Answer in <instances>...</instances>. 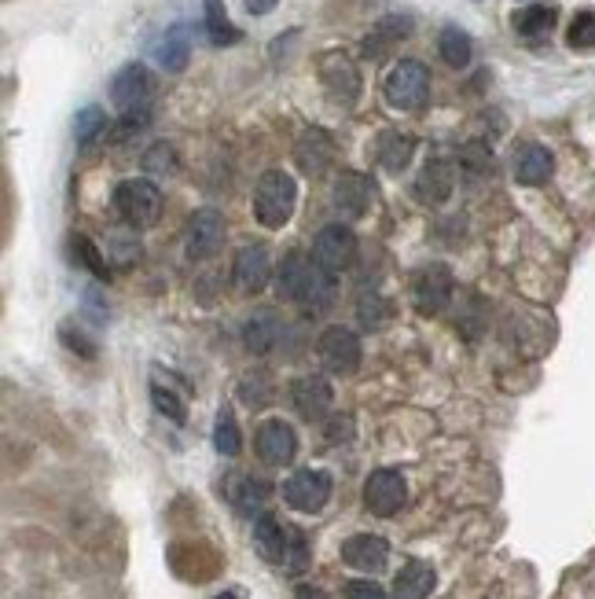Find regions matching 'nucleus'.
I'll return each instance as SVG.
<instances>
[{
	"label": "nucleus",
	"instance_id": "nucleus-38",
	"mask_svg": "<svg viewBox=\"0 0 595 599\" xmlns=\"http://www.w3.org/2000/svg\"><path fill=\"white\" fill-rule=\"evenodd\" d=\"M74 254L81 258V265H89L96 276H107V258H100V247L89 236H74Z\"/></svg>",
	"mask_w": 595,
	"mask_h": 599
},
{
	"label": "nucleus",
	"instance_id": "nucleus-2",
	"mask_svg": "<svg viewBox=\"0 0 595 599\" xmlns=\"http://www.w3.org/2000/svg\"><path fill=\"white\" fill-rule=\"evenodd\" d=\"M382 92L397 111H419L430 96V70L419 59H401L382 81Z\"/></svg>",
	"mask_w": 595,
	"mask_h": 599
},
{
	"label": "nucleus",
	"instance_id": "nucleus-33",
	"mask_svg": "<svg viewBox=\"0 0 595 599\" xmlns=\"http://www.w3.org/2000/svg\"><path fill=\"white\" fill-rule=\"evenodd\" d=\"M107 133V114L100 111V107H85V111H78V118H74V136H78L81 147H89L96 136Z\"/></svg>",
	"mask_w": 595,
	"mask_h": 599
},
{
	"label": "nucleus",
	"instance_id": "nucleus-42",
	"mask_svg": "<svg viewBox=\"0 0 595 599\" xmlns=\"http://www.w3.org/2000/svg\"><path fill=\"white\" fill-rule=\"evenodd\" d=\"M305 563H309V548H305V533L294 530L291 526V548H287V570L291 574H298V570H305Z\"/></svg>",
	"mask_w": 595,
	"mask_h": 599
},
{
	"label": "nucleus",
	"instance_id": "nucleus-10",
	"mask_svg": "<svg viewBox=\"0 0 595 599\" xmlns=\"http://www.w3.org/2000/svg\"><path fill=\"white\" fill-rule=\"evenodd\" d=\"M254 449L269 467H287L298 456V434H294L291 423L283 419H265L258 427V438H254Z\"/></svg>",
	"mask_w": 595,
	"mask_h": 599
},
{
	"label": "nucleus",
	"instance_id": "nucleus-4",
	"mask_svg": "<svg viewBox=\"0 0 595 599\" xmlns=\"http://www.w3.org/2000/svg\"><path fill=\"white\" fill-rule=\"evenodd\" d=\"M452 291H456V276H452L449 265H423L416 272V280H412V302L423 317H438L445 313L452 302Z\"/></svg>",
	"mask_w": 595,
	"mask_h": 599
},
{
	"label": "nucleus",
	"instance_id": "nucleus-1",
	"mask_svg": "<svg viewBox=\"0 0 595 599\" xmlns=\"http://www.w3.org/2000/svg\"><path fill=\"white\" fill-rule=\"evenodd\" d=\"M294 203H298V184L291 173L269 170L261 173L258 188H254V217L265 228H283L291 221Z\"/></svg>",
	"mask_w": 595,
	"mask_h": 599
},
{
	"label": "nucleus",
	"instance_id": "nucleus-18",
	"mask_svg": "<svg viewBox=\"0 0 595 599\" xmlns=\"http://www.w3.org/2000/svg\"><path fill=\"white\" fill-rule=\"evenodd\" d=\"M555 170V159L544 144H522L515 151V181L526 184V188H537L544 184Z\"/></svg>",
	"mask_w": 595,
	"mask_h": 599
},
{
	"label": "nucleus",
	"instance_id": "nucleus-32",
	"mask_svg": "<svg viewBox=\"0 0 595 599\" xmlns=\"http://www.w3.org/2000/svg\"><path fill=\"white\" fill-rule=\"evenodd\" d=\"M155 59L166 70H184V63H188V37H184V30H169L155 45Z\"/></svg>",
	"mask_w": 595,
	"mask_h": 599
},
{
	"label": "nucleus",
	"instance_id": "nucleus-30",
	"mask_svg": "<svg viewBox=\"0 0 595 599\" xmlns=\"http://www.w3.org/2000/svg\"><path fill=\"white\" fill-rule=\"evenodd\" d=\"M203 8H206V34H210V41H214V45H236L243 34L228 23L225 4H221V0H203Z\"/></svg>",
	"mask_w": 595,
	"mask_h": 599
},
{
	"label": "nucleus",
	"instance_id": "nucleus-22",
	"mask_svg": "<svg viewBox=\"0 0 595 599\" xmlns=\"http://www.w3.org/2000/svg\"><path fill=\"white\" fill-rule=\"evenodd\" d=\"M452 188H456V173H452L449 162H441V159L427 162L423 173H419V181H416V195L430 206L449 203Z\"/></svg>",
	"mask_w": 595,
	"mask_h": 599
},
{
	"label": "nucleus",
	"instance_id": "nucleus-23",
	"mask_svg": "<svg viewBox=\"0 0 595 599\" xmlns=\"http://www.w3.org/2000/svg\"><path fill=\"white\" fill-rule=\"evenodd\" d=\"M331 298H335V276L313 258V269H309V276H305L302 283V294H298L294 302H298L305 313H324V309L331 306Z\"/></svg>",
	"mask_w": 595,
	"mask_h": 599
},
{
	"label": "nucleus",
	"instance_id": "nucleus-13",
	"mask_svg": "<svg viewBox=\"0 0 595 599\" xmlns=\"http://www.w3.org/2000/svg\"><path fill=\"white\" fill-rule=\"evenodd\" d=\"M371 199H375V184L364 177V173H338L335 177V188H331V203H335V210L346 221H353V217H364L368 214Z\"/></svg>",
	"mask_w": 595,
	"mask_h": 599
},
{
	"label": "nucleus",
	"instance_id": "nucleus-26",
	"mask_svg": "<svg viewBox=\"0 0 595 599\" xmlns=\"http://www.w3.org/2000/svg\"><path fill=\"white\" fill-rule=\"evenodd\" d=\"M408 34H412V19H408V15H386V19L368 34V41H364V56L379 59L386 48L397 45V41H405Z\"/></svg>",
	"mask_w": 595,
	"mask_h": 599
},
{
	"label": "nucleus",
	"instance_id": "nucleus-39",
	"mask_svg": "<svg viewBox=\"0 0 595 599\" xmlns=\"http://www.w3.org/2000/svg\"><path fill=\"white\" fill-rule=\"evenodd\" d=\"M147 122H151V107L125 111V118L118 122V129H114V140H129V136H136L140 129H147Z\"/></svg>",
	"mask_w": 595,
	"mask_h": 599
},
{
	"label": "nucleus",
	"instance_id": "nucleus-43",
	"mask_svg": "<svg viewBox=\"0 0 595 599\" xmlns=\"http://www.w3.org/2000/svg\"><path fill=\"white\" fill-rule=\"evenodd\" d=\"M346 599H386V588L379 581H371V577H357V581H349L346 588Z\"/></svg>",
	"mask_w": 595,
	"mask_h": 599
},
{
	"label": "nucleus",
	"instance_id": "nucleus-21",
	"mask_svg": "<svg viewBox=\"0 0 595 599\" xmlns=\"http://www.w3.org/2000/svg\"><path fill=\"white\" fill-rule=\"evenodd\" d=\"M225 493H228V500L236 504L243 515H254V511H265V504H269V497H272V486L269 482H261V478H254V475H232L225 482Z\"/></svg>",
	"mask_w": 595,
	"mask_h": 599
},
{
	"label": "nucleus",
	"instance_id": "nucleus-46",
	"mask_svg": "<svg viewBox=\"0 0 595 599\" xmlns=\"http://www.w3.org/2000/svg\"><path fill=\"white\" fill-rule=\"evenodd\" d=\"M294 596H298V599H327L316 585H298V588H294Z\"/></svg>",
	"mask_w": 595,
	"mask_h": 599
},
{
	"label": "nucleus",
	"instance_id": "nucleus-45",
	"mask_svg": "<svg viewBox=\"0 0 595 599\" xmlns=\"http://www.w3.org/2000/svg\"><path fill=\"white\" fill-rule=\"evenodd\" d=\"M243 4H247V12H250V15H269L272 8L280 4V0H243Z\"/></svg>",
	"mask_w": 595,
	"mask_h": 599
},
{
	"label": "nucleus",
	"instance_id": "nucleus-27",
	"mask_svg": "<svg viewBox=\"0 0 595 599\" xmlns=\"http://www.w3.org/2000/svg\"><path fill=\"white\" fill-rule=\"evenodd\" d=\"M555 19H559L555 4H533V8L515 15V30L529 41H540V37H548L555 30Z\"/></svg>",
	"mask_w": 595,
	"mask_h": 599
},
{
	"label": "nucleus",
	"instance_id": "nucleus-29",
	"mask_svg": "<svg viewBox=\"0 0 595 599\" xmlns=\"http://www.w3.org/2000/svg\"><path fill=\"white\" fill-rule=\"evenodd\" d=\"M438 52H441V59H445L449 67L463 70L467 63H471L474 45H471V37L463 34L460 26H445V30H441V37H438Z\"/></svg>",
	"mask_w": 595,
	"mask_h": 599
},
{
	"label": "nucleus",
	"instance_id": "nucleus-3",
	"mask_svg": "<svg viewBox=\"0 0 595 599\" xmlns=\"http://www.w3.org/2000/svg\"><path fill=\"white\" fill-rule=\"evenodd\" d=\"M114 210L133 228H151L162 217V192L155 181H144V177L122 181L114 188Z\"/></svg>",
	"mask_w": 595,
	"mask_h": 599
},
{
	"label": "nucleus",
	"instance_id": "nucleus-20",
	"mask_svg": "<svg viewBox=\"0 0 595 599\" xmlns=\"http://www.w3.org/2000/svg\"><path fill=\"white\" fill-rule=\"evenodd\" d=\"M320 74H324V85L327 92L335 96V100H353L360 92V78H357V67L349 63L342 52H331V56H324V63H320Z\"/></svg>",
	"mask_w": 595,
	"mask_h": 599
},
{
	"label": "nucleus",
	"instance_id": "nucleus-9",
	"mask_svg": "<svg viewBox=\"0 0 595 599\" xmlns=\"http://www.w3.org/2000/svg\"><path fill=\"white\" fill-rule=\"evenodd\" d=\"M313 258L320 261L331 276H338V272L349 269L353 258H357V236H353L346 225L320 228V236H316V243H313Z\"/></svg>",
	"mask_w": 595,
	"mask_h": 599
},
{
	"label": "nucleus",
	"instance_id": "nucleus-17",
	"mask_svg": "<svg viewBox=\"0 0 595 599\" xmlns=\"http://www.w3.org/2000/svg\"><path fill=\"white\" fill-rule=\"evenodd\" d=\"M331 155H335V144H331V136L324 129H305L298 136V144H294V162L302 166L309 177H320V173L331 166Z\"/></svg>",
	"mask_w": 595,
	"mask_h": 599
},
{
	"label": "nucleus",
	"instance_id": "nucleus-5",
	"mask_svg": "<svg viewBox=\"0 0 595 599\" xmlns=\"http://www.w3.org/2000/svg\"><path fill=\"white\" fill-rule=\"evenodd\" d=\"M225 247V217L214 206H203L195 210L188 221V232H184V250H188L191 261H210L214 254H221Z\"/></svg>",
	"mask_w": 595,
	"mask_h": 599
},
{
	"label": "nucleus",
	"instance_id": "nucleus-11",
	"mask_svg": "<svg viewBox=\"0 0 595 599\" xmlns=\"http://www.w3.org/2000/svg\"><path fill=\"white\" fill-rule=\"evenodd\" d=\"M155 96V78H151V70L140 67V63H129L114 74L111 81V100L114 107H122V111H136V107H147Z\"/></svg>",
	"mask_w": 595,
	"mask_h": 599
},
{
	"label": "nucleus",
	"instance_id": "nucleus-12",
	"mask_svg": "<svg viewBox=\"0 0 595 599\" xmlns=\"http://www.w3.org/2000/svg\"><path fill=\"white\" fill-rule=\"evenodd\" d=\"M291 405L302 419L320 423L331 412V405H335V390H331V383H327L324 375H302L291 386Z\"/></svg>",
	"mask_w": 595,
	"mask_h": 599
},
{
	"label": "nucleus",
	"instance_id": "nucleus-16",
	"mask_svg": "<svg viewBox=\"0 0 595 599\" xmlns=\"http://www.w3.org/2000/svg\"><path fill=\"white\" fill-rule=\"evenodd\" d=\"M254 548L265 563L283 566L287 563V548H291V526H283L276 515H265L261 511L258 522H254Z\"/></svg>",
	"mask_w": 595,
	"mask_h": 599
},
{
	"label": "nucleus",
	"instance_id": "nucleus-47",
	"mask_svg": "<svg viewBox=\"0 0 595 599\" xmlns=\"http://www.w3.org/2000/svg\"><path fill=\"white\" fill-rule=\"evenodd\" d=\"M214 599H243V592H221V596H214Z\"/></svg>",
	"mask_w": 595,
	"mask_h": 599
},
{
	"label": "nucleus",
	"instance_id": "nucleus-19",
	"mask_svg": "<svg viewBox=\"0 0 595 599\" xmlns=\"http://www.w3.org/2000/svg\"><path fill=\"white\" fill-rule=\"evenodd\" d=\"M434 585H438L434 566L423 563V559H408L401 566V574L393 577V599H427Z\"/></svg>",
	"mask_w": 595,
	"mask_h": 599
},
{
	"label": "nucleus",
	"instance_id": "nucleus-15",
	"mask_svg": "<svg viewBox=\"0 0 595 599\" xmlns=\"http://www.w3.org/2000/svg\"><path fill=\"white\" fill-rule=\"evenodd\" d=\"M390 559V544L375 537V533H357L342 541V563L353 566V570H364V574H379L382 566Z\"/></svg>",
	"mask_w": 595,
	"mask_h": 599
},
{
	"label": "nucleus",
	"instance_id": "nucleus-34",
	"mask_svg": "<svg viewBox=\"0 0 595 599\" xmlns=\"http://www.w3.org/2000/svg\"><path fill=\"white\" fill-rule=\"evenodd\" d=\"M239 397H243V405L250 408H265L272 401V379L265 372H250L243 383H239Z\"/></svg>",
	"mask_w": 595,
	"mask_h": 599
},
{
	"label": "nucleus",
	"instance_id": "nucleus-36",
	"mask_svg": "<svg viewBox=\"0 0 595 599\" xmlns=\"http://www.w3.org/2000/svg\"><path fill=\"white\" fill-rule=\"evenodd\" d=\"M151 401H155L158 412H162L166 419H173V423H184V419H188V408H184V401H180L173 390H166L162 383L151 386Z\"/></svg>",
	"mask_w": 595,
	"mask_h": 599
},
{
	"label": "nucleus",
	"instance_id": "nucleus-35",
	"mask_svg": "<svg viewBox=\"0 0 595 599\" xmlns=\"http://www.w3.org/2000/svg\"><path fill=\"white\" fill-rule=\"evenodd\" d=\"M357 313H360V324L375 331V328H382V324L390 320V302H382L379 294H360Z\"/></svg>",
	"mask_w": 595,
	"mask_h": 599
},
{
	"label": "nucleus",
	"instance_id": "nucleus-24",
	"mask_svg": "<svg viewBox=\"0 0 595 599\" xmlns=\"http://www.w3.org/2000/svg\"><path fill=\"white\" fill-rule=\"evenodd\" d=\"M280 335H283V324H280V317H276L272 309H261V313H254V317L247 320V328H243V342H247L250 353L276 350Z\"/></svg>",
	"mask_w": 595,
	"mask_h": 599
},
{
	"label": "nucleus",
	"instance_id": "nucleus-8",
	"mask_svg": "<svg viewBox=\"0 0 595 599\" xmlns=\"http://www.w3.org/2000/svg\"><path fill=\"white\" fill-rule=\"evenodd\" d=\"M316 353H320V364L331 375H353L360 368V339L349 328H342V324H335V328H327L320 335Z\"/></svg>",
	"mask_w": 595,
	"mask_h": 599
},
{
	"label": "nucleus",
	"instance_id": "nucleus-40",
	"mask_svg": "<svg viewBox=\"0 0 595 599\" xmlns=\"http://www.w3.org/2000/svg\"><path fill=\"white\" fill-rule=\"evenodd\" d=\"M144 166L151 173H173V170H177V155H173V147H169V144H155L144 155Z\"/></svg>",
	"mask_w": 595,
	"mask_h": 599
},
{
	"label": "nucleus",
	"instance_id": "nucleus-7",
	"mask_svg": "<svg viewBox=\"0 0 595 599\" xmlns=\"http://www.w3.org/2000/svg\"><path fill=\"white\" fill-rule=\"evenodd\" d=\"M283 500H287V508L302 511V515L324 511V504L331 500V475H327V471H313V467L294 471V475L283 482Z\"/></svg>",
	"mask_w": 595,
	"mask_h": 599
},
{
	"label": "nucleus",
	"instance_id": "nucleus-6",
	"mask_svg": "<svg viewBox=\"0 0 595 599\" xmlns=\"http://www.w3.org/2000/svg\"><path fill=\"white\" fill-rule=\"evenodd\" d=\"M408 500V482L401 471L393 467H382V471H371L368 482H364V508L379 519H390L397 511L405 508Z\"/></svg>",
	"mask_w": 595,
	"mask_h": 599
},
{
	"label": "nucleus",
	"instance_id": "nucleus-31",
	"mask_svg": "<svg viewBox=\"0 0 595 599\" xmlns=\"http://www.w3.org/2000/svg\"><path fill=\"white\" fill-rule=\"evenodd\" d=\"M214 449L221 456H239V449H243V434H239V423H236V416H232L228 408H221V412H217Z\"/></svg>",
	"mask_w": 595,
	"mask_h": 599
},
{
	"label": "nucleus",
	"instance_id": "nucleus-25",
	"mask_svg": "<svg viewBox=\"0 0 595 599\" xmlns=\"http://www.w3.org/2000/svg\"><path fill=\"white\" fill-rule=\"evenodd\" d=\"M375 155H379V166L386 173H401L412 162L416 155V136L408 133H382L379 136V147H375Z\"/></svg>",
	"mask_w": 595,
	"mask_h": 599
},
{
	"label": "nucleus",
	"instance_id": "nucleus-37",
	"mask_svg": "<svg viewBox=\"0 0 595 599\" xmlns=\"http://www.w3.org/2000/svg\"><path fill=\"white\" fill-rule=\"evenodd\" d=\"M570 48L577 52H592L595 48V12H581L577 19L570 23Z\"/></svg>",
	"mask_w": 595,
	"mask_h": 599
},
{
	"label": "nucleus",
	"instance_id": "nucleus-14",
	"mask_svg": "<svg viewBox=\"0 0 595 599\" xmlns=\"http://www.w3.org/2000/svg\"><path fill=\"white\" fill-rule=\"evenodd\" d=\"M272 276V258H269V247H243L236 254V265H232V280L243 294H258Z\"/></svg>",
	"mask_w": 595,
	"mask_h": 599
},
{
	"label": "nucleus",
	"instance_id": "nucleus-44",
	"mask_svg": "<svg viewBox=\"0 0 595 599\" xmlns=\"http://www.w3.org/2000/svg\"><path fill=\"white\" fill-rule=\"evenodd\" d=\"M353 434V419L349 416H335L331 423H327V441H342Z\"/></svg>",
	"mask_w": 595,
	"mask_h": 599
},
{
	"label": "nucleus",
	"instance_id": "nucleus-41",
	"mask_svg": "<svg viewBox=\"0 0 595 599\" xmlns=\"http://www.w3.org/2000/svg\"><path fill=\"white\" fill-rule=\"evenodd\" d=\"M460 162L467 166V170L482 173V170H489V166H493V151H489L485 144H467L460 151Z\"/></svg>",
	"mask_w": 595,
	"mask_h": 599
},
{
	"label": "nucleus",
	"instance_id": "nucleus-28",
	"mask_svg": "<svg viewBox=\"0 0 595 599\" xmlns=\"http://www.w3.org/2000/svg\"><path fill=\"white\" fill-rule=\"evenodd\" d=\"M309 269H313V261L305 258V254H287L280 265V276H276V291H280V298H298L302 294V283L305 276H309Z\"/></svg>",
	"mask_w": 595,
	"mask_h": 599
}]
</instances>
